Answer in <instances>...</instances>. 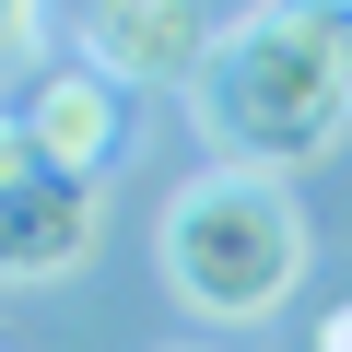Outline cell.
Segmentation results:
<instances>
[{
    "instance_id": "cell-1",
    "label": "cell",
    "mask_w": 352,
    "mask_h": 352,
    "mask_svg": "<svg viewBox=\"0 0 352 352\" xmlns=\"http://www.w3.org/2000/svg\"><path fill=\"white\" fill-rule=\"evenodd\" d=\"M188 118L212 164L247 176H305L352 129V0H258L235 12L188 82Z\"/></svg>"
},
{
    "instance_id": "cell-2",
    "label": "cell",
    "mask_w": 352,
    "mask_h": 352,
    "mask_svg": "<svg viewBox=\"0 0 352 352\" xmlns=\"http://www.w3.org/2000/svg\"><path fill=\"white\" fill-rule=\"evenodd\" d=\"M153 258H164V294L188 305V317H212V329H258V317H282L294 282H305V212H294L282 176L200 164L188 188L164 200Z\"/></svg>"
},
{
    "instance_id": "cell-3",
    "label": "cell",
    "mask_w": 352,
    "mask_h": 352,
    "mask_svg": "<svg viewBox=\"0 0 352 352\" xmlns=\"http://www.w3.org/2000/svg\"><path fill=\"white\" fill-rule=\"evenodd\" d=\"M71 36H82V71H106L118 94L129 82H200V59H212L200 0H71Z\"/></svg>"
},
{
    "instance_id": "cell-4",
    "label": "cell",
    "mask_w": 352,
    "mask_h": 352,
    "mask_svg": "<svg viewBox=\"0 0 352 352\" xmlns=\"http://www.w3.org/2000/svg\"><path fill=\"white\" fill-rule=\"evenodd\" d=\"M106 235V188L94 176H47V188H24L12 212H0V282H59L82 270Z\"/></svg>"
},
{
    "instance_id": "cell-5",
    "label": "cell",
    "mask_w": 352,
    "mask_h": 352,
    "mask_svg": "<svg viewBox=\"0 0 352 352\" xmlns=\"http://www.w3.org/2000/svg\"><path fill=\"white\" fill-rule=\"evenodd\" d=\"M24 129H36V153H47V176H106L118 164V141H129V94L106 82V71H47L36 82V106H24Z\"/></svg>"
},
{
    "instance_id": "cell-6",
    "label": "cell",
    "mask_w": 352,
    "mask_h": 352,
    "mask_svg": "<svg viewBox=\"0 0 352 352\" xmlns=\"http://www.w3.org/2000/svg\"><path fill=\"white\" fill-rule=\"evenodd\" d=\"M24 188H47V153H36V129H24V118H0V212H12Z\"/></svg>"
},
{
    "instance_id": "cell-7",
    "label": "cell",
    "mask_w": 352,
    "mask_h": 352,
    "mask_svg": "<svg viewBox=\"0 0 352 352\" xmlns=\"http://www.w3.org/2000/svg\"><path fill=\"white\" fill-rule=\"evenodd\" d=\"M36 12H47V0H0V59H12V47L36 36Z\"/></svg>"
},
{
    "instance_id": "cell-8",
    "label": "cell",
    "mask_w": 352,
    "mask_h": 352,
    "mask_svg": "<svg viewBox=\"0 0 352 352\" xmlns=\"http://www.w3.org/2000/svg\"><path fill=\"white\" fill-rule=\"evenodd\" d=\"M317 352H352V305H340V317H317Z\"/></svg>"
},
{
    "instance_id": "cell-9",
    "label": "cell",
    "mask_w": 352,
    "mask_h": 352,
    "mask_svg": "<svg viewBox=\"0 0 352 352\" xmlns=\"http://www.w3.org/2000/svg\"><path fill=\"white\" fill-rule=\"evenodd\" d=\"M164 352H212V340H164Z\"/></svg>"
}]
</instances>
